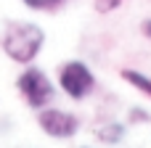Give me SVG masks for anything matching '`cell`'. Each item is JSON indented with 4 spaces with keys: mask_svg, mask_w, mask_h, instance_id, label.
Segmentation results:
<instances>
[{
    "mask_svg": "<svg viewBox=\"0 0 151 148\" xmlns=\"http://www.w3.org/2000/svg\"><path fill=\"white\" fill-rule=\"evenodd\" d=\"M141 32H143V37L151 40V19H143V21H141Z\"/></svg>",
    "mask_w": 151,
    "mask_h": 148,
    "instance_id": "cell-10",
    "label": "cell"
},
{
    "mask_svg": "<svg viewBox=\"0 0 151 148\" xmlns=\"http://www.w3.org/2000/svg\"><path fill=\"white\" fill-rule=\"evenodd\" d=\"M58 87L64 90L66 98L82 101V98H88L96 90V74H93V69L85 61H77V58L66 61L58 69Z\"/></svg>",
    "mask_w": 151,
    "mask_h": 148,
    "instance_id": "cell-3",
    "label": "cell"
},
{
    "mask_svg": "<svg viewBox=\"0 0 151 148\" xmlns=\"http://www.w3.org/2000/svg\"><path fill=\"white\" fill-rule=\"evenodd\" d=\"M119 74H122V79H125L127 85H133L135 90H141L143 95L151 98V77L149 74H143V71H138V69H122Z\"/></svg>",
    "mask_w": 151,
    "mask_h": 148,
    "instance_id": "cell-6",
    "label": "cell"
},
{
    "mask_svg": "<svg viewBox=\"0 0 151 148\" xmlns=\"http://www.w3.org/2000/svg\"><path fill=\"white\" fill-rule=\"evenodd\" d=\"M125 130H127V127H125L122 122H104V124L96 127V138H98L104 146H117V143H122Z\"/></svg>",
    "mask_w": 151,
    "mask_h": 148,
    "instance_id": "cell-5",
    "label": "cell"
},
{
    "mask_svg": "<svg viewBox=\"0 0 151 148\" xmlns=\"http://www.w3.org/2000/svg\"><path fill=\"white\" fill-rule=\"evenodd\" d=\"M119 5H122V0H93V8H96V13H101V16H106V13H114Z\"/></svg>",
    "mask_w": 151,
    "mask_h": 148,
    "instance_id": "cell-8",
    "label": "cell"
},
{
    "mask_svg": "<svg viewBox=\"0 0 151 148\" xmlns=\"http://www.w3.org/2000/svg\"><path fill=\"white\" fill-rule=\"evenodd\" d=\"M21 3L32 11H56L64 0H21Z\"/></svg>",
    "mask_w": 151,
    "mask_h": 148,
    "instance_id": "cell-7",
    "label": "cell"
},
{
    "mask_svg": "<svg viewBox=\"0 0 151 148\" xmlns=\"http://www.w3.org/2000/svg\"><path fill=\"white\" fill-rule=\"evenodd\" d=\"M37 127L53 140H66V138H74L80 132V119L72 111L45 106L37 111Z\"/></svg>",
    "mask_w": 151,
    "mask_h": 148,
    "instance_id": "cell-4",
    "label": "cell"
},
{
    "mask_svg": "<svg viewBox=\"0 0 151 148\" xmlns=\"http://www.w3.org/2000/svg\"><path fill=\"white\" fill-rule=\"evenodd\" d=\"M45 45V32L35 21H11L3 32V53L21 66H29Z\"/></svg>",
    "mask_w": 151,
    "mask_h": 148,
    "instance_id": "cell-1",
    "label": "cell"
},
{
    "mask_svg": "<svg viewBox=\"0 0 151 148\" xmlns=\"http://www.w3.org/2000/svg\"><path fill=\"white\" fill-rule=\"evenodd\" d=\"M16 90L24 98V103L35 111L50 106V101L56 98V85L50 82V77L45 74V69L40 66H27L19 77H16Z\"/></svg>",
    "mask_w": 151,
    "mask_h": 148,
    "instance_id": "cell-2",
    "label": "cell"
},
{
    "mask_svg": "<svg viewBox=\"0 0 151 148\" xmlns=\"http://www.w3.org/2000/svg\"><path fill=\"white\" fill-rule=\"evenodd\" d=\"M82 148H90V146H82Z\"/></svg>",
    "mask_w": 151,
    "mask_h": 148,
    "instance_id": "cell-11",
    "label": "cell"
},
{
    "mask_svg": "<svg viewBox=\"0 0 151 148\" xmlns=\"http://www.w3.org/2000/svg\"><path fill=\"white\" fill-rule=\"evenodd\" d=\"M127 119L130 122H149L151 117L143 111V109H130V114H127Z\"/></svg>",
    "mask_w": 151,
    "mask_h": 148,
    "instance_id": "cell-9",
    "label": "cell"
}]
</instances>
